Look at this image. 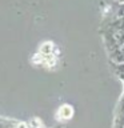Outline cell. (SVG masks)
Masks as SVG:
<instances>
[{
  "label": "cell",
  "mask_w": 124,
  "mask_h": 128,
  "mask_svg": "<svg viewBox=\"0 0 124 128\" xmlns=\"http://www.w3.org/2000/svg\"><path fill=\"white\" fill-rule=\"evenodd\" d=\"M72 115H74V110L71 108V106H63V107L59 110V112H58L59 119H62V120L71 119Z\"/></svg>",
  "instance_id": "6da1fadb"
}]
</instances>
